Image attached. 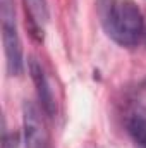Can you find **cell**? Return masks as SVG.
Returning a JSON list of instances; mask_svg holds the SVG:
<instances>
[{
    "mask_svg": "<svg viewBox=\"0 0 146 148\" xmlns=\"http://www.w3.org/2000/svg\"><path fill=\"white\" fill-rule=\"evenodd\" d=\"M100 23L115 43L132 47L139 41L145 19L134 0H96Z\"/></svg>",
    "mask_w": 146,
    "mask_h": 148,
    "instance_id": "1",
    "label": "cell"
},
{
    "mask_svg": "<svg viewBox=\"0 0 146 148\" xmlns=\"http://www.w3.org/2000/svg\"><path fill=\"white\" fill-rule=\"evenodd\" d=\"M0 16H2V41L7 60V71L10 76H19L23 73V45L16 24V9L14 0H0Z\"/></svg>",
    "mask_w": 146,
    "mask_h": 148,
    "instance_id": "2",
    "label": "cell"
},
{
    "mask_svg": "<svg viewBox=\"0 0 146 148\" xmlns=\"http://www.w3.org/2000/svg\"><path fill=\"white\" fill-rule=\"evenodd\" d=\"M23 127H24V145L26 148H43L46 141L45 126L41 121L40 110L31 102L23 105Z\"/></svg>",
    "mask_w": 146,
    "mask_h": 148,
    "instance_id": "3",
    "label": "cell"
},
{
    "mask_svg": "<svg viewBox=\"0 0 146 148\" xmlns=\"http://www.w3.org/2000/svg\"><path fill=\"white\" fill-rule=\"evenodd\" d=\"M29 73H31V79L36 86V95L38 100L41 103V109L46 112L50 117L55 115L57 112V103H55V97H53V90L50 88V81L46 77V74L43 71L41 64L38 62L35 57L29 59Z\"/></svg>",
    "mask_w": 146,
    "mask_h": 148,
    "instance_id": "4",
    "label": "cell"
},
{
    "mask_svg": "<svg viewBox=\"0 0 146 148\" xmlns=\"http://www.w3.org/2000/svg\"><path fill=\"white\" fill-rule=\"evenodd\" d=\"M23 5H24L26 23H28V29L31 36L38 41H43L45 26L50 19L46 0H23Z\"/></svg>",
    "mask_w": 146,
    "mask_h": 148,
    "instance_id": "5",
    "label": "cell"
},
{
    "mask_svg": "<svg viewBox=\"0 0 146 148\" xmlns=\"http://www.w3.org/2000/svg\"><path fill=\"white\" fill-rule=\"evenodd\" d=\"M127 131L136 143L146 148V109L138 107L131 112L127 119Z\"/></svg>",
    "mask_w": 146,
    "mask_h": 148,
    "instance_id": "6",
    "label": "cell"
},
{
    "mask_svg": "<svg viewBox=\"0 0 146 148\" xmlns=\"http://www.w3.org/2000/svg\"><path fill=\"white\" fill-rule=\"evenodd\" d=\"M2 148H19V134L17 133H3Z\"/></svg>",
    "mask_w": 146,
    "mask_h": 148,
    "instance_id": "7",
    "label": "cell"
}]
</instances>
